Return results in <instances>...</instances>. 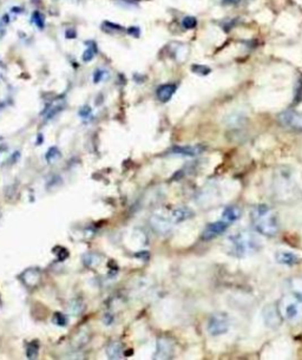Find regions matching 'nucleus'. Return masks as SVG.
<instances>
[{
    "instance_id": "nucleus-1",
    "label": "nucleus",
    "mask_w": 302,
    "mask_h": 360,
    "mask_svg": "<svg viewBox=\"0 0 302 360\" xmlns=\"http://www.w3.org/2000/svg\"><path fill=\"white\" fill-rule=\"evenodd\" d=\"M261 245L262 243L255 234L248 231H238L227 237L224 250L230 256L244 258L260 250Z\"/></svg>"
},
{
    "instance_id": "nucleus-2",
    "label": "nucleus",
    "mask_w": 302,
    "mask_h": 360,
    "mask_svg": "<svg viewBox=\"0 0 302 360\" xmlns=\"http://www.w3.org/2000/svg\"><path fill=\"white\" fill-rule=\"evenodd\" d=\"M250 219L254 229L258 234L267 237H274L280 231L277 215L269 205L260 203L253 207Z\"/></svg>"
},
{
    "instance_id": "nucleus-3",
    "label": "nucleus",
    "mask_w": 302,
    "mask_h": 360,
    "mask_svg": "<svg viewBox=\"0 0 302 360\" xmlns=\"http://www.w3.org/2000/svg\"><path fill=\"white\" fill-rule=\"evenodd\" d=\"M229 316L224 313H216L211 315V318L208 321V329L209 334L214 335V337H219V335L224 334L229 329Z\"/></svg>"
},
{
    "instance_id": "nucleus-4",
    "label": "nucleus",
    "mask_w": 302,
    "mask_h": 360,
    "mask_svg": "<svg viewBox=\"0 0 302 360\" xmlns=\"http://www.w3.org/2000/svg\"><path fill=\"white\" fill-rule=\"evenodd\" d=\"M279 121L286 128L302 132V112L295 110H286L280 113Z\"/></svg>"
},
{
    "instance_id": "nucleus-5",
    "label": "nucleus",
    "mask_w": 302,
    "mask_h": 360,
    "mask_svg": "<svg viewBox=\"0 0 302 360\" xmlns=\"http://www.w3.org/2000/svg\"><path fill=\"white\" fill-rule=\"evenodd\" d=\"M300 304L301 302L295 297H290V299H286L282 307L280 308L282 318L287 319V320H295L300 315Z\"/></svg>"
},
{
    "instance_id": "nucleus-6",
    "label": "nucleus",
    "mask_w": 302,
    "mask_h": 360,
    "mask_svg": "<svg viewBox=\"0 0 302 360\" xmlns=\"http://www.w3.org/2000/svg\"><path fill=\"white\" fill-rule=\"evenodd\" d=\"M228 226H229V223L225 222L224 220L215 221L207 224L206 229L202 233V240L209 241L215 239V237H217L219 235H222L223 233L227 231Z\"/></svg>"
},
{
    "instance_id": "nucleus-7",
    "label": "nucleus",
    "mask_w": 302,
    "mask_h": 360,
    "mask_svg": "<svg viewBox=\"0 0 302 360\" xmlns=\"http://www.w3.org/2000/svg\"><path fill=\"white\" fill-rule=\"evenodd\" d=\"M150 224L155 232L159 233V234H167L174 223L171 221L170 215L167 216L163 215V214H154L150 218Z\"/></svg>"
},
{
    "instance_id": "nucleus-8",
    "label": "nucleus",
    "mask_w": 302,
    "mask_h": 360,
    "mask_svg": "<svg viewBox=\"0 0 302 360\" xmlns=\"http://www.w3.org/2000/svg\"><path fill=\"white\" fill-rule=\"evenodd\" d=\"M263 319H265L267 326L275 327L281 324L282 315L280 312V308L276 305H268L263 308Z\"/></svg>"
},
{
    "instance_id": "nucleus-9",
    "label": "nucleus",
    "mask_w": 302,
    "mask_h": 360,
    "mask_svg": "<svg viewBox=\"0 0 302 360\" xmlns=\"http://www.w3.org/2000/svg\"><path fill=\"white\" fill-rule=\"evenodd\" d=\"M174 354V344L167 338H160L157 342L156 352L154 354L155 359H169Z\"/></svg>"
},
{
    "instance_id": "nucleus-10",
    "label": "nucleus",
    "mask_w": 302,
    "mask_h": 360,
    "mask_svg": "<svg viewBox=\"0 0 302 360\" xmlns=\"http://www.w3.org/2000/svg\"><path fill=\"white\" fill-rule=\"evenodd\" d=\"M20 279L27 287H36L42 280V272L37 267L27 268L23 272Z\"/></svg>"
},
{
    "instance_id": "nucleus-11",
    "label": "nucleus",
    "mask_w": 302,
    "mask_h": 360,
    "mask_svg": "<svg viewBox=\"0 0 302 360\" xmlns=\"http://www.w3.org/2000/svg\"><path fill=\"white\" fill-rule=\"evenodd\" d=\"M203 150H205V147L202 145H184V147H174L170 153L179 156L194 157L202 154Z\"/></svg>"
},
{
    "instance_id": "nucleus-12",
    "label": "nucleus",
    "mask_w": 302,
    "mask_h": 360,
    "mask_svg": "<svg viewBox=\"0 0 302 360\" xmlns=\"http://www.w3.org/2000/svg\"><path fill=\"white\" fill-rule=\"evenodd\" d=\"M275 260L276 262H279L280 265H285V266H295L299 262L301 261V259L299 258V255L292 253V251L287 250H279L275 253Z\"/></svg>"
},
{
    "instance_id": "nucleus-13",
    "label": "nucleus",
    "mask_w": 302,
    "mask_h": 360,
    "mask_svg": "<svg viewBox=\"0 0 302 360\" xmlns=\"http://www.w3.org/2000/svg\"><path fill=\"white\" fill-rule=\"evenodd\" d=\"M195 215L194 210L189 207H177L170 213V218L173 223H181V222L189 220Z\"/></svg>"
},
{
    "instance_id": "nucleus-14",
    "label": "nucleus",
    "mask_w": 302,
    "mask_h": 360,
    "mask_svg": "<svg viewBox=\"0 0 302 360\" xmlns=\"http://www.w3.org/2000/svg\"><path fill=\"white\" fill-rule=\"evenodd\" d=\"M176 89L177 88H176L175 84H163V85H160L159 88L157 89L156 91L157 98H159L162 103L169 102L170 99L173 98L174 94H175Z\"/></svg>"
},
{
    "instance_id": "nucleus-15",
    "label": "nucleus",
    "mask_w": 302,
    "mask_h": 360,
    "mask_svg": "<svg viewBox=\"0 0 302 360\" xmlns=\"http://www.w3.org/2000/svg\"><path fill=\"white\" fill-rule=\"evenodd\" d=\"M242 212L238 207L236 205H228L224 208L222 213V220H224L228 223H233V222L238 221L241 218Z\"/></svg>"
},
{
    "instance_id": "nucleus-16",
    "label": "nucleus",
    "mask_w": 302,
    "mask_h": 360,
    "mask_svg": "<svg viewBox=\"0 0 302 360\" xmlns=\"http://www.w3.org/2000/svg\"><path fill=\"white\" fill-rule=\"evenodd\" d=\"M124 354V348L122 343L112 342L107 347V356L110 359H121Z\"/></svg>"
},
{
    "instance_id": "nucleus-17",
    "label": "nucleus",
    "mask_w": 302,
    "mask_h": 360,
    "mask_svg": "<svg viewBox=\"0 0 302 360\" xmlns=\"http://www.w3.org/2000/svg\"><path fill=\"white\" fill-rule=\"evenodd\" d=\"M61 157H62V153H61V150H59V149L57 147L50 148L48 151H46L45 158H46V161L48 162V163H54V162L58 161Z\"/></svg>"
},
{
    "instance_id": "nucleus-18",
    "label": "nucleus",
    "mask_w": 302,
    "mask_h": 360,
    "mask_svg": "<svg viewBox=\"0 0 302 360\" xmlns=\"http://www.w3.org/2000/svg\"><path fill=\"white\" fill-rule=\"evenodd\" d=\"M38 352H39V343L37 340L30 343L26 348V357L29 359H36L38 357Z\"/></svg>"
},
{
    "instance_id": "nucleus-19",
    "label": "nucleus",
    "mask_w": 302,
    "mask_h": 360,
    "mask_svg": "<svg viewBox=\"0 0 302 360\" xmlns=\"http://www.w3.org/2000/svg\"><path fill=\"white\" fill-rule=\"evenodd\" d=\"M102 29L104 30V31L109 32V33H118V32L124 31V28H122V26L118 25V24L111 23V21H104V23H103Z\"/></svg>"
},
{
    "instance_id": "nucleus-20",
    "label": "nucleus",
    "mask_w": 302,
    "mask_h": 360,
    "mask_svg": "<svg viewBox=\"0 0 302 360\" xmlns=\"http://www.w3.org/2000/svg\"><path fill=\"white\" fill-rule=\"evenodd\" d=\"M31 20H32V23H33L39 30H43L45 28L44 17H43V15L39 12V11H34V12L32 13Z\"/></svg>"
},
{
    "instance_id": "nucleus-21",
    "label": "nucleus",
    "mask_w": 302,
    "mask_h": 360,
    "mask_svg": "<svg viewBox=\"0 0 302 360\" xmlns=\"http://www.w3.org/2000/svg\"><path fill=\"white\" fill-rule=\"evenodd\" d=\"M99 261H100L99 255H97V254L88 253L83 256V262L86 267H92L94 265H98Z\"/></svg>"
},
{
    "instance_id": "nucleus-22",
    "label": "nucleus",
    "mask_w": 302,
    "mask_h": 360,
    "mask_svg": "<svg viewBox=\"0 0 302 360\" xmlns=\"http://www.w3.org/2000/svg\"><path fill=\"white\" fill-rule=\"evenodd\" d=\"M96 52H97V48L96 47H95L94 44H91V47L86 48L85 51H84L83 53V62H85V63H89V62H91L92 59L95 58V56H96Z\"/></svg>"
},
{
    "instance_id": "nucleus-23",
    "label": "nucleus",
    "mask_w": 302,
    "mask_h": 360,
    "mask_svg": "<svg viewBox=\"0 0 302 360\" xmlns=\"http://www.w3.org/2000/svg\"><path fill=\"white\" fill-rule=\"evenodd\" d=\"M191 70L194 74H197L200 76H207L210 74V67L206 66V65H201V64H195L191 66Z\"/></svg>"
},
{
    "instance_id": "nucleus-24",
    "label": "nucleus",
    "mask_w": 302,
    "mask_h": 360,
    "mask_svg": "<svg viewBox=\"0 0 302 360\" xmlns=\"http://www.w3.org/2000/svg\"><path fill=\"white\" fill-rule=\"evenodd\" d=\"M182 25H183V28L187 30L195 29L196 25H197V19H196L195 17H191V16H188V17L183 18V20H182Z\"/></svg>"
},
{
    "instance_id": "nucleus-25",
    "label": "nucleus",
    "mask_w": 302,
    "mask_h": 360,
    "mask_svg": "<svg viewBox=\"0 0 302 360\" xmlns=\"http://www.w3.org/2000/svg\"><path fill=\"white\" fill-rule=\"evenodd\" d=\"M53 323L56 325H58V326H66L67 324V319L66 316L64 315V314L61 313V312H56L53 314V318H52Z\"/></svg>"
},
{
    "instance_id": "nucleus-26",
    "label": "nucleus",
    "mask_w": 302,
    "mask_h": 360,
    "mask_svg": "<svg viewBox=\"0 0 302 360\" xmlns=\"http://www.w3.org/2000/svg\"><path fill=\"white\" fill-rule=\"evenodd\" d=\"M80 305H81V302H79V301H76V300H73V301L70 302V306H69L70 313H72V314H78V313H80V311H81Z\"/></svg>"
},
{
    "instance_id": "nucleus-27",
    "label": "nucleus",
    "mask_w": 302,
    "mask_h": 360,
    "mask_svg": "<svg viewBox=\"0 0 302 360\" xmlns=\"http://www.w3.org/2000/svg\"><path fill=\"white\" fill-rule=\"evenodd\" d=\"M104 75H105L104 70H99V69L96 70V71H95V74H94V82L96 84L99 83L100 80L103 79V77H104Z\"/></svg>"
},
{
    "instance_id": "nucleus-28",
    "label": "nucleus",
    "mask_w": 302,
    "mask_h": 360,
    "mask_svg": "<svg viewBox=\"0 0 302 360\" xmlns=\"http://www.w3.org/2000/svg\"><path fill=\"white\" fill-rule=\"evenodd\" d=\"M127 33L130 34V36L135 37V38H138L141 36V30L137 28V26H131V28H129L127 30Z\"/></svg>"
},
{
    "instance_id": "nucleus-29",
    "label": "nucleus",
    "mask_w": 302,
    "mask_h": 360,
    "mask_svg": "<svg viewBox=\"0 0 302 360\" xmlns=\"http://www.w3.org/2000/svg\"><path fill=\"white\" fill-rule=\"evenodd\" d=\"M91 111H92L91 108L88 107V105H85V107H83L79 110V116H80V117H83V118L89 117L90 113H91Z\"/></svg>"
},
{
    "instance_id": "nucleus-30",
    "label": "nucleus",
    "mask_w": 302,
    "mask_h": 360,
    "mask_svg": "<svg viewBox=\"0 0 302 360\" xmlns=\"http://www.w3.org/2000/svg\"><path fill=\"white\" fill-rule=\"evenodd\" d=\"M7 155H9L7 147H6V145H1V147H0V163H1L2 161H5V159H6Z\"/></svg>"
},
{
    "instance_id": "nucleus-31",
    "label": "nucleus",
    "mask_w": 302,
    "mask_h": 360,
    "mask_svg": "<svg viewBox=\"0 0 302 360\" xmlns=\"http://www.w3.org/2000/svg\"><path fill=\"white\" fill-rule=\"evenodd\" d=\"M9 23H10V16L9 15L2 16L1 19H0V30L6 28Z\"/></svg>"
},
{
    "instance_id": "nucleus-32",
    "label": "nucleus",
    "mask_w": 302,
    "mask_h": 360,
    "mask_svg": "<svg viewBox=\"0 0 302 360\" xmlns=\"http://www.w3.org/2000/svg\"><path fill=\"white\" fill-rule=\"evenodd\" d=\"M65 37H66L67 39H75V38L77 37V33H76V31L73 29H69L65 32Z\"/></svg>"
},
{
    "instance_id": "nucleus-33",
    "label": "nucleus",
    "mask_w": 302,
    "mask_h": 360,
    "mask_svg": "<svg viewBox=\"0 0 302 360\" xmlns=\"http://www.w3.org/2000/svg\"><path fill=\"white\" fill-rule=\"evenodd\" d=\"M242 0H223V4L227 5H231V6H235V5H238Z\"/></svg>"
},
{
    "instance_id": "nucleus-34",
    "label": "nucleus",
    "mask_w": 302,
    "mask_h": 360,
    "mask_svg": "<svg viewBox=\"0 0 302 360\" xmlns=\"http://www.w3.org/2000/svg\"><path fill=\"white\" fill-rule=\"evenodd\" d=\"M112 320H113L112 315H109V314H107V315H105V318H104V324L105 325H111V324H112Z\"/></svg>"
},
{
    "instance_id": "nucleus-35",
    "label": "nucleus",
    "mask_w": 302,
    "mask_h": 360,
    "mask_svg": "<svg viewBox=\"0 0 302 360\" xmlns=\"http://www.w3.org/2000/svg\"><path fill=\"white\" fill-rule=\"evenodd\" d=\"M44 142V136L43 135H38V140H37V144H42Z\"/></svg>"
},
{
    "instance_id": "nucleus-36",
    "label": "nucleus",
    "mask_w": 302,
    "mask_h": 360,
    "mask_svg": "<svg viewBox=\"0 0 302 360\" xmlns=\"http://www.w3.org/2000/svg\"><path fill=\"white\" fill-rule=\"evenodd\" d=\"M294 297H295L296 299H298L299 301H300L301 304H302V292H299V293H295V296H294Z\"/></svg>"
},
{
    "instance_id": "nucleus-37",
    "label": "nucleus",
    "mask_w": 302,
    "mask_h": 360,
    "mask_svg": "<svg viewBox=\"0 0 302 360\" xmlns=\"http://www.w3.org/2000/svg\"><path fill=\"white\" fill-rule=\"evenodd\" d=\"M0 66H1V58H0Z\"/></svg>"
}]
</instances>
